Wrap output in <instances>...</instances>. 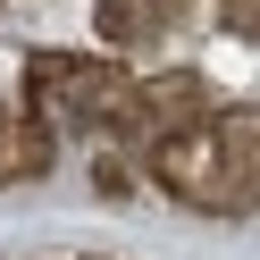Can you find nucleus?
<instances>
[{"label":"nucleus","mask_w":260,"mask_h":260,"mask_svg":"<svg viewBox=\"0 0 260 260\" xmlns=\"http://www.w3.org/2000/svg\"><path fill=\"white\" fill-rule=\"evenodd\" d=\"M151 193H168L193 218H260L252 176L226 159V143L210 135V126H193V135H176V143L151 151Z\"/></svg>","instance_id":"f257e3e1"}]
</instances>
